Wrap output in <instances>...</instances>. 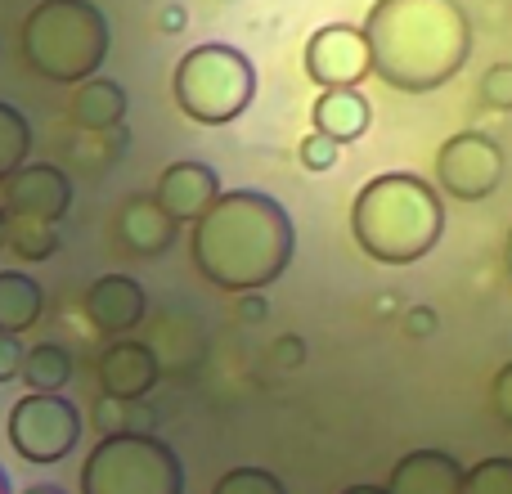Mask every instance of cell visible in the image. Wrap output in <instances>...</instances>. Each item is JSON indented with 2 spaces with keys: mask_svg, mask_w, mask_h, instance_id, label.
Here are the masks:
<instances>
[{
  "mask_svg": "<svg viewBox=\"0 0 512 494\" xmlns=\"http://www.w3.org/2000/svg\"><path fill=\"white\" fill-rule=\"evenodd\" d=\"M162 382L158 360L144 342H113L104 355H99V387L113 400H144L153 387Z\"/></svg>",
  "mask_w": 512,
  "mask_h": 494,
  "instance_id": "cell-13",
  "label": "cell"
},
{
  "mask_svg": "<svg viewBox=\"0 0 512 494\" xmlns=\"http://www.w3.org/2000/svg\"><path fill=\"white\" fill-rule=\"evenodd\" d=\"M45 310V292L32 274L0 270V333H27Z\"/></svg>",
  "mask_w": 512,
  "mask_h": 494,
  "instance_id": "cell-19",
  "label": "cell"
},
{
  "mask_svg": "<svg viewBox=\"0 0 512 494\" xmlns=\"http://www.w3.org/2000/svg\"><path fill=\"white\" fill-rule=\"evenodd\" d=\"M5 225H9V216H5V203H0V247H5Z\"/></svg>",
  "mask_w": 512,
  "mask_h": 494,
  "instance_id": "cell-37",
  "label": "cell"
},
{
  "mask_svg": "<svg viewBox=\"0 0 512 494\" xmlns=\"http://www.w3.org/2000/svg\"><path fill=\"white\" fill-rule=\"evenodd\" d=\"M108 45H113V32L95 0H41L23 23L27 68L59 86H81L99 77Z\"/></svg>",
  "mask_w": 512,
  "mask_h": 494,
  "instance_id": "cell-4",
  "label": "cell"
},
{
  "mask_svg": "<svg viewBox=\"0 0 512 494\" xmlns=\"http://www.w3.org/2000/svg\"><path fill=\"white\" fill-rule=\"evenodd\" d=\"M504 180V149L486 131H459L436 149V185L459 203H481Z\"/></svg>",
  "mask_w": 512,
  "mask_h": 494,
  "instance_id": "cell-8",
  "label": "cell"
},
{
  "mask_svg": "<svg viewBox=\"0 0 512 494\" xmlns=\"http://www.w3.org/2000/svg\"><path fill=\"white\" fill-rule=\"evenodd\" d=\"M18 378L27 382V391H41V396H63V387H68V378H72V355L63 351L59 342L27 346Z\"/></svg>",
  "mask_w": 512,
  "mask_h": 494,
  "instance_id": "cell-20",
  "label": "cell"
},
{
  "mask_svg": "<svg viewBox=\"0 0 512 494\" xmlns=\"http://www.w3.org/2000/svg\"><path fill=\"white\" fill-rule=\"evenodd\" d=\"M504 265H508V274H512V230H508V243H504Z\"/></svg>",
  "mask_w": 512,
  "mask_h": 494,
  "instance_id": "cell-36",
  "label": "cell"
},
{
  "mask_svg": "<svg viewBox=\"0 0 512 494\" xmlns=\"http://www.w3.org/2000/svg\"><path fill=\"white\" fill-rule=\"evenodd\" d=\"M310 126L337 144H351L373 126V104L360 90H319V99L310 104Z\"/></svg>",
  "mask_w": 512,
  "mask_h": 494,
  "instance_id": "cell-16",
  "label": "cell"
},
{
  "mask_svg": "<svg viewBox=\"0 0 512 494\" xmlns=\"http://www.w3.org/2000/svg\"><path fill=\"white\" fill-rule=\"evenodd\" d=\"M405 333H414V337L436 333V315H432V306H409V315H405Z\"/></svg>",
  "mask_w": 512,
  "mask_h": 494,
  "instance_id": "cell-30",
  "label": "cell"
},
{
  "mask_svg": "<svg viewBox=\"0 0 512 494\" xmlns=\"http://www.w3.org/2000/svg\"><path fill=\"white\" fill-rule=\"evenodd\" d=\"M126 117V90L108 77H90L77 86L72 95V122L90 135H104V131H117Z\"/></svg>",
  "mask_w": 512,
  "mask_h": 494,
  "instance_id": "cell-18",
  "label": "cell"
},
{
  "mask_svg": "<svg viewBox=\"0 0 512 494\" xmlns=\"http://www.w3.org/2000/svg\"><path fill=\"white\" fill-rule=\"evenodd\" d=\"M337 158H342V144L328 140V135H319V131H310L306 140L297 144V162L306 171H333Z\"/></svg>",
  "mask_w": 512,
  "mask_h": 494,
  "instance_id": "cell-26",
  "label": "cell"
},
{
  "mask_svg": "<svg viewBox=\"0 0 512 494\" xmlns=\"http://www.w3.org/2000/svg\"><path fill=\"white\" fill-rule=\"evenodd\" d=\"M32 153V126L14 104L0 99V180H9Z\"/></svg>",
  "mask_w": 512,
  "mask_h": 494,
  "instance_id": "cell-22",
  "label": "cell"
},
{
  "mask_svg": "<svg viewBox=\"0 0 512 494\" xmlns=\"http://www.w3.org/2000/svg\"><path fill=\"white\" fill-rule=\"evenodd\" d=\"M176 230L180 225L171 221L158 207V198H149V194H135L131 203L122 207V216H117V234H122V243L131 247L135 256H162L176 243Z\"/></svg>",
  "mask_w": 512,
  "mask_h": 494,
  "instance_id": "cell-15",
  "label": "cell"
},
{
  "mask_svg": "<svg viewBox=\"0 0 512 494\" xmlns=\"http://www.w3.org/2000/svg\"><path fill=\"white\" fill-rule=\"evenodd\" d=\"M342 494H387L382 486H351V490H342Z\"/></svg>",
  "mask_w": 512,
  "mask_h": 494,
  "instance_id": "cell-34",
  "label": "cell"
},
{
  "mask_svg": "<svg viewBox=\"0 0 512 494\" xmlns=\"http://www.w3.org/2000/svg\"><path fill=\"white\" fill-rule=\"evenodd\" d=\"M0 494H14V490H9V477H5V468H0Z\"/></svg>",
  "mask_w": 512,
  "mask_h": 494,
  "instance_id": "cell-38",
  "label": "cell"
},
{
  "mask_svg": "<svg viewBox=\"0 0 512 494\" xmlns=\"http://www.w3.org/2000/svg\"><path fill=\"white\" fill-rule=\"evenodd\" d=\"M171 95L180 113L198 126H230L248 113L256 95V68L243 50L225 41H203L180 54L171 72Z\"/></svg>",
  "mask_w": 512,
  "mask_h": 494,
  "instance_id": "cell-5",
  "label": "cell"
},
{
  "mask_svg": "<svg viewBox=\"0 0 512 494\" xmlns=\"http://www.w3.org/2000/svg\"><path fill=\"white\" fill-rule=\"evenodd\" d=\"M144 310H149V297H144V288L131 279V274H104V279H95L86 292L90 324L108 337L131 333V328L144 319Z\"/></svg>",
  "mask_w": 512,
  "mask_h": 494,
  "instance_id": "cell-12",
  "label": "cell"
},
{
  "mask_svg": "<svg viewBox=\"0 0 512 494\" xmlns=\"http://www.w3.org/2000/svg\"><path fill=\"white\" fill-rule=\"evenodd\" d=\"M0 203H5V216L59 225L72 207V180L54 162H23L9 180H0Z\"/></svg>",
  "mask_w": 512,
  "mask_h": 494,
  "instance_id": "cell-10",
  "label": "cell"
},
{
  "mask_svg": "<svg viewBox=\"0 0 512 494\" xmlns=\"http://www.w3.org/2000/svg\"><path fill=\"white\" fill-rule=\"evenodd\" d=\"M23 355H27V346L18 342L14 333H0V382H14L18 378V369H23Z\"/></svg>",
  "mask_w": 512,
  "mask_h": 494,
  "instance_id": "cell-29",
  "label": "cell"
},
{
  "mask_svg": "<svg viewBox=\"0 0 512 494\" xmlns=\"http://www.w3.org/2000/svg\"><path fill=\"white\" fill-rule=\"evenodd\" d=\"M463 494H512V459H481L463 468Z\"/></svg>",
  "mask_w": 512,
  "mask_h": 494,
  "instance_id": "cell-24",
  "label": "cell"
},
{
  "mask_svg": "<svg viewBox=\"0 0 512 494\" xmlns=\"http://www.w3.org/2000/svg\"><path fill=\"white\" fill-rule=\"evenodd\" d=\"M81 494H185V468L158 436H104L81 463Z\"/></svg>",
  "mask_w": 512,
  "mask_h": 494,
  "instance_id": "cell-6",
  "label": "cell"
},
{
  "mask_svg": "<svg viewBox=\"0 0 512 494\" xmlns=\"http://www.w3.org/2000/svg\"><path fill=\"white\" fill-rule=\"evenodd\" d=\"M481 99H486L490 108H499V113H512V63H495V68H486V77H481Z\"/></svg>",
  "mask_w": 512,
  "mask_h": 494,
  "instance_id": "cell-27",
  "label": "cell"
},
{
  "mask_svg": "<svg viewBox=\"0 0 512 494\" xmlns=\"http://www.w3.org/2000/svg\"><path fill=\"white\" fill-rule=\"evenodd\" d=\"M162 27H167V32H180V27H185V9L167 5V9H162Z\"/></svg>",
  "mask_w": 512,
  "mask_h": 494,
  "instance_id": "cell-32",
  "label": "cell"
},
{
  "mask_svg": "<svg viewBox=\"0 0 512 494\" xmlns=\"http://www.w3.org/2000/svg\"><path fill=\"white\" fill-rule=\"evenodd\" d=\"M194 265L212 288L225 292H261L292 265L297 225L279 198L261 189H230L194 221L189 239Z\"/></svg>",
  "mask_w": 512,
  "mask_h": 494,
  "instance_id": "cell-1",
  "label": "cell"
},
{
  "mask_svg": "<svg viewBox=\"0 0 512 494\" xmlns=\"http://www.w3.org/2000/svg\"><path fill=\"white\" fill-rule=\"evenodd\" d=\"M490 409H495L499 423L512 427V360L495 373V382H490Z\"/></svg>",
  "mask_w": 512,
  "mask_h": 494,
  "instance_id": "cell-28",
  "label": "cell"
},
{
  "mask_svg": "<svg viewBox=\"0 0 512 494\" xmlns=\"http://www.w3.org/2000/svg\"><path fill=\"white\" fill-rule=\"evenodd\" d=\"M387 494H463V463L445 450H409L391 468Z\"/></svg>",
  "mask_w": 512,
  "mask_h": 494,
  "instance_id": "cell-14",
  "label": "cell"
},
{
  "mask_svg": "<svg viewBox=\"0 0 512 494\" xmlns=\"http://www.w3.org/2000/svg\"><path fill=\"white\" fill-rule=\"evenodd\" d=\"M301 63H306V77L319 90H355L364 77H373L369 41L351 23H324L319 32H310Z\"/></svg>",
  "mask_w": 512,
  "mask_h": 494,
  "instance_id": "cell-9",
  "label": "cell"
},
{
  "mask_svg": "<svg viewBox=\"0 0 512 494\" xmlns=\"http://www.w3.org/2000/svg\"><path fill=\"white\" fill-rule=\"evenodd\" d=\"M5 247H14L23 261H50L59 252V230L45 221H32V216H9Z\"/></svg>",
  "mask_w": 512,
  "mask_h": 494,
  "instance_id": "cell-21",
  "label": "cell"
},
{
  "mask_svg": "<svg viewBox=\"0 0 512 494\" xmlns=\"http://www.w3.org/2000/svg\"><path fill=\"white\" fill-rule=\"evenodd\" d=\"M212 494H288L270 468H234L216 481Z\"/></svg>",
  "mask_w": 512,
  "mask_h": 494,
  "instance_id": "cell-25",
  "label": "cell"
},
{
  "mask_svg": "<svg viewBox=\"0 0 512 494\" xmlns=\"http://www.w3.org/2000/svg\"><path fill=\"white\" fill-rule=\"evenodd\" d=\"M95 423L104 436H149L153 414L140 409V400H113V396H99L95 405Z\"/></svg>",
  "mask_w": 512,
  "mask_h": 494,
  "instance_id": "cell-23",
  "label": "cell"
},
{
  "mask_svg": "<svg viewBox=\"0 0 512 494\" xmlns=\"http://www.w3.org/2000/svg\"><path fill=\"white\" fill-rule=\"evenodd\" d=\"M23 494H68V490H59V486H32V490H23Z\"/></svg>",
  "mask_w": 512,
  "mask_h": 494,
  "instance_id": "cell-35",
  "label": "cell"
},
{
  "mask_svg": "<svg viewBox=\"0 0 512 494\" xmlns=\"http://www.w3.org/2000/svg\"><path fill=\"white\" fill-rule=\"evenodd\" d=\"M158 360V373H194L203 364V328L194 324L189 315H167L158 324V333L144 342Z\"/></svg>",
  "mask_w": 512,
  "mask_h": 494,
  "instance_id": "cell-17",
  "label": "cell"
},
{
  "mask_svg": "<svg viewBox=\"0 0 512 494\" xmlns=\"http://www.w3.org/2000/svg\"><path fill=\"white\" fill-rule=\"evenodd\" d=\"M274 360H279L283 369H297V364L306 360V346H301L297 337H279V342H274Z\"/></svg>",
  "mask_w": 512,
  "mask_h": 494,
  "instance_id": "cell-31",
  "label": "cell"
},
{
  "mask_svg": "<svg viewBox=\"0 0 512 494\" xmlns=\"http://www.w3.org/2000/svg\"><path fill=\"white\" fill-rule=\"evenodd\" d=\"M153 198L176 225H194L221 198V176L207 162H171L158 176V194Z\"/></svg>",
  "mask_w": 512,
  "mask_h": 494,
  "instance_id": "cell-11",
  "label": "cell"
},
{
  "mask_svg": "<svg viewBox=\"0 0 512 494\" xmlns=\"http://www.w3.org/2000/svg\"><path fill=\"white\" fill-rule=\"evenodd\" d=\"M243 297H248V301H243V319H248V324H256V319H261V301H256L252 292H243Z\"/></svg>",
  "mask_w": 512,
  "mask_h": 494,
  "instance_id": "cell-33",
  "label": "cell"
},
{
  "mask_svg": "<svg viewBox=\"0 0 512 494\" xmlns=\"http://www.w3.org/2000/svg\"><path fill=\"white\" fill-rule=\"evenodd\" d=\"M445 203L414 171H387L360 185L351 203V239L378 265H414L441 243Z\"/></svg>",
  "mask_w": 512,
  "mask_h": 494,
  "instance_id": "cell-3",
  "label": "cell"
},
{
  "mask_svg": "<svg viewBox=\"0 0 512 494\" xmlns=\"http://www.w3.org/2000/svg\"><path fill=\"white\" fill-rule=\"evenodd\" d=\"M9 445L27 463H59L63 454L77 450L81 441V409L68 396H41L27 391L9 409Z\"/></svg>",
  "mask_w": 512,
  "mask_h": 494,
  "instance_id": "cell-7",
  "label": "cell"
},
{
  "mask_svg": "<svg viewBox=\"0 0 512 494\" xmlns=\"http://www.w3.org/2000/svg\"><path fill=\"white\" fill-rule=\"evenodd\" d=\"M360 32L369 68L400 95L441 90L472 54V18L459 0H373Z\"/></svg>",
  "mask_w": 512,
  "mask_h": 494,
  "instance_id": "cell-2",
  "label": "cell"
}]
</instances>
